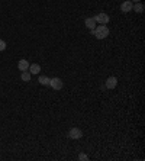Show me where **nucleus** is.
I'll use <instances>...</instances> for the list:
<instances>
[{"instance_id": "nucleus-1", "label": "nucleus", "mask_w": 145, "mask_h": 161, "mask_svg": "<svg viewBox=\"0 0 145 161\" xmlns=\"http://www.w3.org/2000/svg\"><path fill=\"white\" fill-rule=\"evenodd\" d=\"M93 35L97 39H105V38L109 35V28L106 25H99L93 29Z\"/></svg>"}, {"instance_id": "nucleus-2", "label": "nucleus", "mask_w": 145, "mask_h": 161, "mask_svg": "<svg viewBox=\"0 0 145 161\" xmlns=\"http://www.w3.org/2000/svg\"><path fill=\"white\" fill-rule=\"evenodd\" d=\"M50 86L52 89H55V90H61L63 86H64V83L61 79H58V77H54V79H50Z\"/></svg>"}, {"instance_id": "nucleus-3", "label": "nucleus", "mask_w": 145, "mask_h": 161, "mask_svg": "<svg viewBox=\"0 0 145 161\" xmlns=\"http://www.w3.org/2000/svg\"><path fill=\"white\" fill-rule=\"evenodd\" d=\"M109 15H106V13H99V15L94 16V21H96V23H100V25H106V23H109Z\"/></svg>"}, {"instance_id": "nucleus-4", "label": "nucleus", "mask_w": 145, "mask_h": 161, "mask_svg": "<svg viewBox=\"0 0 145 161\" xmlns=\"http://www.w3.org/2000/svg\"><path fill=\"white\" fill-rule=\"evenodd\" d=\"M68 137L71 139H80L83 137V132L80 131L79 128H72V129H70V132H68Z\"/></svg>"}, {"instance_id": "nucleus-5", "label": "nucleus", "mask_w": 145, "mask_h": 161, "mask_svg": "<svg viewBox=\"0 0 145 161\" xmlns=\"http://www.w3.org/2000/svg\"><path fill=\"white\" fill-rule=\"evenodd\" d=\"M116 84H118V79L113 77V76L109 77L108 80H106V89H110V90H112V89L116 87Z\"/></svg>"}, {"instance_id": "nucleus-6", "label": "nucleus", "mask_w": 145, "mask_h": 161, "mask_svg": "<svg viewBox=\"0 0 145 161\" xmlns=\"http://www.w3.org/2000/svg\"><path fill=\"white\" fill-rule=\"evenodd\" d=\"M84 25H86V28H89L90 31H93L96 28V21H94V18H87L86 21H84Z\"/></svg>"}, {"instance_id": "nucleus-7", "label": "nucleus", "mask_w": 145, "mask_h": 161, "mask_svg": "<svg viewBox=\"0 0 145 161\" xmlns=\"http://www.w3.org/2000/svg\"><path fill=\"white\" fill-rule=\"evenodd\" d=\"M28 71L31 74H39V71H41V66H39V64H29Z\"/></svg>"}, {"instance_id": "nucleus-8", "label": "nucleus", "mask_w": 145, "mask_h": 161, "mask_svg": "<svg viewBox=\"0 0 145 161\" xmlns=\"http://www.w3.org/2000/svg\"><path fill=\"white\" fill-rule=\"evenodd\" d=\"M18 68L21 70V71H26L29 68V63H28V60H21L19 63H18Z\"/></svg>"}, {"instance_id": "nucleus-9", "label": "nucleus", "mask_w": 145, "mask_h": 161, "mask_svg": "<svg viewBox=\"0 0 145 161\" xmlns=\"http://www.w3.org/2000/svg\"><path fill=\"white\" fill-rule=\"evenodd\" d=\"M121 10L122 12H130L132 10V2H123L122 5H121Z\"/></svg>"}, {"instance_id": "nucleus-10", "label": "nucleus", "mask_w": 145, "mask_h": 161, "mask_svg": "<svg viewBox=\"0 0 145 161\" xmlns=\"http://www.w3.org/2000/svg\"><path fill=\"white\" fill-rule=\"evenodd\" d=\"M132 9H134L137 13H142V12H144V5L138 2V3H135V5H132Z\"/></svg>"}, {"instance_id": "nucleus-11", "label": "nucleus", "mask_w": 145, "mask_h": 161, "mask_svg": "<svg viewBox=\"0 0 145 161\" xmlns=\"http://www.w3.org/2000/svg\"><path fill=\"white\" fill-rule=\"evenodd\" d=\"M31 76H32V74H31L28 70H26V71H22V76H21V77H22V80H23V81H29V80H31Z\"/></svg>"}, {"instance_id": "nucleus-12", "label": "nucleus", "mask_w": 145, "mask_h": 161, "mask_svg": "<svg viewBox=\"0 0 145 161\" xmlns=\"http://www.w3.org/2000/svg\"><path fill=\"white\" fill-rule=\"evenodd\" d=\"M38 81H39L41 84H44V86H50V79H48V77H45V76H41Z\"/></svg>"}, {"instance_id": "nucleus-13", "label": "nucleus", "mask_w": 145, "mask_h": 161, "mask_svg": "<svg viewBox=\"0 0 145 161\" xmlns=\"http://www.w3.org/2000/svg\"><path fill=\"white\" fill-rule=\"evenodd\" d=\"M6 42H5V41H3V39H0V51H5V50H6Z\"/></svg>"}, {"instance_id": "nucleus-14", "label": "nucleus", "mask_w": 145, "mask_h": 161, "mask_svg": "<svg viewBox=\"0 0 145 161\" xmlns=\"http://www.w3.org/2000/svg\"><path fill=\"white\" fill-rule=\"evenodd\" d=\"M79 160H83V161H87V160H89V157H87L86 154H79Z\"/></svg>"}, {"instance_id": "nucleus-15", "label": "nucleus", "mask_w": 145, "mask_h": 161, "mask_svg": "<svg viewBox=\"0 0 145 161\" xmlns=\"http://www.w3.org/2000/svg\"><path fill=\"white\" fill-rule=\"evenodd\" d=\"M134 2H135V3H138V2H139V0H134Z\"/></svg>"}]
</instances>
